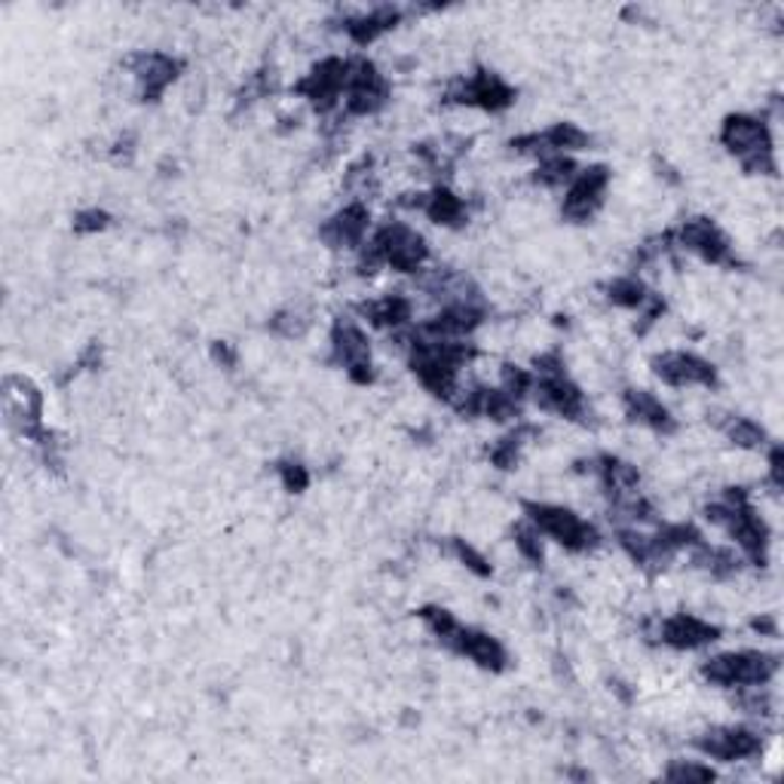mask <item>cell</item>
<instances>
[{
	"label": "cell",
	"mask_w": 784,
	"mask_h": 784,
	"mask_svg": "<svg viewBox=\"0 0 784 784\" xmlns=\"http://www.w3.org/2000/svg\"><path fill=\"white\" fill-rule=\"evenodd\" d=\"M720 144L732 157L742 163L748 175H775V151H772V132L763 117L729 114L720 126Z\"/></svg>",
	"instance_id": "cell-1"
},
{
	"label": "cell",
	"mask_w": 784,
	"mask_h": 784,
	"mask_svg": "<svg viewBox=\"0 0 784 784\" xmlns=\"http://www.w3.org/2000/svg\"><path fill=\"white\" fill-rule=\"evenodd\" d=\"M779 674V656L763 650H739L720 653L702 662V677L720 689H744V686H766Z\"/></svg>",
	"instance_id": "cell-2"
},
{
	"label": "cell",
	"mask_w": 784,
	"mask_h": 784,
	"mask_svg": "<svg viewBox=\"0 0 784 784\" xmlns=\"http://www.w3.org/2000/svg\"><path fill=\"white\" fill-rule=\"evenodd\" d=\"M524 515H528V521L540 530L542 537L555 540L567 552L585 555V552H595L600 545L598 528L588 524L573 509L552 506V503H524Z\"/></svg>",
	"instance_id": "cell-3"
},
{
	"label": "cell",
	"mask_w": 784,
	"mask_h": 784,
	"mask_svg": "<svg viewBox=\"0 0 784 784\" xmlns=\"http://www.w3.org/2000/svg\"><path fill=\"white\" fill-rule=\"evenodd\" d=\"M365 243L377 252L384 267L396 273H420L429 261L427 240L405 221H386L384 228L374 230L372 240H365Z\"/></svg>",
	"instance_id": "cell-4"
},
{
	"label": "cell",
	"mask_w": 784,
	"mask_h": 784,
	"mask_svg": "<svg viewBox=\"0 0 784 784\" xmlns=\"http://www.w3.org/2000/svg\"><path fill=\"white\" fill-rule=\"evenodd\" d=\"M331 362L341 365L353 384H374L372 341L350 316H338L331 325Z\"/></svg>",
	"instance_id": "cell-5"
},
{
	"label": "cell",
	"mask_w": 784,
	"mask_h": 784,
	"mask_svg": "<svg viewBox=\"0 0 784 784\" xmlns=\"http://www.w3.org/2000/svg\"><path fill=\"white\" fill-rule=\"evenodd\" d=\"M346 86H350V58L329 56L313 65V71L303 80L295 84V92L300 99L310 101L316 114L329 117L346 96Z\"/></svg>",
	"instance_id": "cell-6"
},
{
	"label": "cell",
	"mask_w": 784,
	"mask_h": 784,
	"mask_svg": "<svg viewBox=\"0 0 784 784\" xmlns=\"http://www.w3.org/2000/svg\"><path fill=\"white\" fill-rule=\"evenodd\" d=\"M3 408H7V417L10 423L15 427V432L29 442L41 444L49 429L43 427V396L37 386L31 384L29 377L22 374H10L3 380Z\"/></svg>",
	"instance_id": "cell-7"
},
{
	"label": "cell",
	"mask_w": 784,
	"mask_h": 784,
	"mask_svg": "<svg viewBox=\"0 0 784 784\" xmlns=\"http://www.w3.org/2000/svg\"><path fill=\"white\" fill-rule=\"evenodd\" d=\"M448 104H463V108H478V111H506L515 101V89L499 74L494 71H475L466 77H456L444 92Z\"/></svg>",
	"instance_id": "cell-8"
},
{
	"label": "cell",
	"mask_w": 784,
	"mask_h": 784,
	"mask_svg": "<svg viewBox=\"0 0 784 784\" xmlns=\"http://www.w3.org/2000/svg\"><path fill=\"white\" fill-rule=\"evenodd\" d=\"M386 101H389V84L372 58H350V86L343 96L346 117H374L377 111H384Z\"/></svg>",
	"instance_id": "cell-9"
},
{
	"label": "cell",
	"mask_w": 784,
	"mask_h": 784,
	"mask_svg": "<svg viewBox=\"0 0 784 784\" xmlns=\"http://www.w3.org/2000/svg\"><path fill=\"white\" fill-rule=\"evenodd\" d=\"M674 245L684 249V252H693L705 264L739 267V257L732 255L727 233L717 228L711 218H705V214H696V218H689V221H684L681 228L674 230Z\"/></svg>",
	"instance_id": "cell-10"
},
{
	"label": "cell",
	"mask_w": 784,
	"mask_h": 784,
	"mask_svg": "<svg viewBox=\"0 0 784 784\" xmlns=\"http://www.w3.org/2000/svg\"><path fill=\"white\" fill-rule=\"evenodd\" d=\"M607 187H610V169L607 166H585L576 172L567 190H564V202H561V218L571 221V224H585L592 221L598 209L604 206L607 197Z\"/></svg>",
	"instance_id": "cell-11"
},
{
	"label": "cell",
	"mask_w": 784,
	"mask_h": 784,
	"mask_svg": "<svg viewBox=\"0 0 784 784\" xmlns=\"http://www.w3.org/2000/svg\"><path fill=\"white\" fill-rule=\"evenodd\" d=\"M693 744H696L699 754H705L708 760H720V763L751 760L763 751L760 732L748 727H711L705 729L702 736H696Z\"/></svg>",
	"instance_id": "cell-12"
},
{
	"label": "cell",
	"mask_w": 784,
	"mask_h": 784,
	"mask_svg": "<svg viewBox=\"0 0 784 784\" xmlns=\"http://www.w3.org/2000/svg\"><path fill=\"white\" fill-rule=\"evenodd\" d=\"M530 396H533V401L540 405L542 411L557 413V417L573 420V423H585V417H588V401H585L583 389L573 384L567 374L533 377Z\"/></svg>",
	"instance_id": "cell-13"
},
{
	"label": "cell",
	"mask_w": 784,
	"mask_h": 784,
	"mask_svg": "<svg viewBox=\"0 0 784 784\" xmlns=\"http://www.w3.org/2000/svg\"><path fill=\"white\" fill-rule=\"evenodd\" d=\"M126 65L139 84L142 101H159V96L178 80V74L185 71V62L169 53H135L126 58Z\"/></svg>",
	"instance_id": "cell-14"
},
{
	"label": "cell",
	"mask_w": 784,
	"mask_h": 784,
	"mask_svg": "<svg viewBox=\"0 0 784 784\" xmlns=\"http://www.w3.org/2000/svg\"><path fill=\"white\" fill-rule=\"evenodd\" d=\"M650 365L659 380L669 386H717V368L711 362L686 350L659 353Z\"/></svg>",
	"instance_id": "cell-15"
},
{
	"label": "cell",
	"mask_w": 784,
	"mask_h": 784,
	"mask_svg": "<svg viewBox=\"0 0 784 784\" xmlns=\"http://www.w3.org/2000/svg\"><path fill=\"white\" fill-rule=\"evenodd\" d=\"M368 230H372V209H368V202L353 200L331 214L329 221L319 228V236H322V243L329 245V249H356L358 252L365 245Z\"/></svg>",
	"instance_id": "cell-16"
},
{
	"label": "cell",
	"mask_w": 784,
	"mask_h": 784,
	"mask_svg": "<svg viewBox=\"0 0 784 784\" xmlns=\"http://www.w3.org/2000/svg\"><path fill=\"white\" fill-rule=\"evenodd\" d=\"M485 303H451L417 329L423 331L427 338H439V341H466L470 334H475L485 325Z\"/></svg>",
	"instance_id": "cell-17"
},
{
	"label": "cell",
	"mask_w": 784,
	"mask_h": 784,
	"mask_svg": "<svg viewBox=\"0 0 784 784\" xmlns=\"http://www.w3.org/2000/svg\"><path fill=\"white\" fill-rule=\"evenodd\" d=\"M656 641L671 650H702L708 643L720 641V628L693 614H671L659 619Z\"/></svg>",
	"instance_id": "cell-18"
},
{
	"label": "cell",
	"mask_w": 784,
	"mask_h": 784,
	"mask_svg": "<svg viewBox=\"0 0 784 784\" xmlns=\"http://www.w3.org/2000/svg\"><path fill=\"white\" fill-rule=\"evenodd\" d=\"M451 653H456V656H466L470 662H475L478 669L485 671H494V674H499V671H506V665H509V653H506V647L490 634V631H482V628H472V626H463L460 628V634L454 638V643L448 647Z\"/></svg>",
	"instance_id": "cell-19"
},
{
	"label": "cell",
	"mask_w": 784,
	"mask_h": 784,
	"mask_svg": "<svg viewBox=\"0 0 784 784\" xmlns=\"http://www.w3.org/2000/svg\"><path fill=\"white\" fill-rule=\"evenodd\" d=\"M401 19H405V13H401L399 7L384 3V7H372L368 13L343 15V31H346V37L356 46H368L377 37H384L386 31L396 29Z\"/></svg>",
	"instance_id": "cell-20"
},
{
	"label": "cell",
	"mask_w": 784,
	"mask_h": 784,
	"mask_svg": "<svg viewBox=\"0 0 784 784\" xmlns=\"http://www.w3.org/2000/svg\"><path fill=\"white\" fill-rule=\"evenodd\" d=\"M622 408H626L628 420L638 423V427L653 429V432H662V435H671V432L677 429L674 417H671L669 408L662 405V399H656V396L647 393V389H626V393H622Z\"/></svg>",
	"instance_id": "cell-21"
},
{
	"label": "cell",
	"mask_w": 784,
	"mask_h": 784,
	"mask_svg": "<svg viewBox=\"0 0 784 784\" xmlns=\"http://www.w3.org/2000/svg\"><path fill=\"white\" fill-rule=\"evenodd\" d=\"M358 313H362V319H368L374 329L401 331L408 329V322H411L413 303L405 295H384L377 300H365L358 307Z\"/></svg>",
	"instance_id": "cell-22"
},
{
	"label": "cell",
	"mask_w": 784,
	"mask_h": 784,
	"mask_svg": "<svg viewBox=\"0 0 784 784\" xmlns=\"http://www.w3.org/2000/svg\"><path fill=\"white\" fill-rule=\"evenodd\" d=\"M423 214H427L432 224L439 228H463L470 221V209L466 202L456 197L451 187H432L427 190V206H423Z\"/></svg>",
	"instance_id": "cell-23"
},
{
	"label": "cell",
	"mask_w": 784,
	"mask_h": 784,
	"mask_svg": "<svg viewBox=\"0 0 784 784\" xmlns=\"http://www.w3.org/2000/svg\"><path fill=\"white\" fill-rule=\"evenodd\" d=\"M689 555H693V564H696L702 573L714 576V579H729V576H736L739 567H742V557L736 555L732 549H727V545H711V542L705 540H702L699 545H693Z\"/></svg>",
	"instance_id": "cell-24"
},
{
	"label": "cell",
	"mask_w": 784,
	"mask_h": 784,
	"mask_svg": "<svg viewBox=\"0 0 784 784\" xmlns=\"http://www.w3.org/2000/svg\"><path fill=\"white\" fill-rule=\"evenodd\" d=\"M576 172H579L576 159L567 157V154H552V157L540 159V166L533 172V185L549 187V190H561V187L567 190V185L576 178Z\"/></svg>",
	"instance_id": "cell-25"
},
{
	"label": "cell",
	"mask_w": 784,
	"mask_h": 784,
	"mask_svg": "<svg viewBox=\"0 0 784 784\" xmlns=\"http://www.w3.org/2000/svg\"><path fill=\"white\" fill-rule=\"evenodd\" d=\"M604 291H607V300L614 307H622V310H641L647 298L653 295L650 288L643 286L641 276H631V273L628 276H616L614 283L604 286Z\"/></svg>",
	"instance_id": "cell-26"
},
{
	"label": "cell",
	"mask_w": 784,
	"mask_h": 784,
	"mask_svg": "<svg viewBox=\"0 0 784 784\" xmlns=\"http://www.w3.org/2000/svg\"><path fill=\"white\" fill-rule=\"evenodd\" d=\"M482 417L494 420V423H518L521 420V401L509 396L503 386H497V389L482 386Z\"/></svg>",
	"instance_id": "cell-27"
},
{
	"label": "cell",
	"mask_w": 784,
	"mask_h": 784,
	"mask_svg": "<svg viewBox=\"0 0 784 784\" xmlns=\"http://www.w3.org/2000/svg\"><path fill=\"white\" fill-rule=\"evenodd\" d=\"M720 429L727 432L729 442L736 444V448H744V451H760L770 442L766 429L760 427L757 420H751V417H727V420H720Z\"/></svg>",
	"instance_id": "cell-28"
},
{
	"label": "cell",
	"mask_w": 784,
	"mask_h": 784,
	"mask_svg": "<svg viewBox=\"0 0 784 784\" xmlns=\"http://www.w3.org/2000/svg\"><path fill=\"white\" fill-rule=\"evenodd\" d=\"M417 616L423 619V626L432 631V638L442 643V647H451L456 634H460V628H463V622H460V619H456L451 610L439 607V604H427V607H420V614Z\"/></svg>",
	"instance_id": "cell-29"
},
{
	"label": "cell",
	"mask_w": 784,
	"mask_h": 784,
	"mask_svg": "<svg viewBox=\"0 0 784 784\" xmlns=\"http://www.w3.org/2000/svg\"><path fill=\"white\" fill-rule=\"evenodd\" d=\"M310 325H313V319L300 307H286V310L273 313L270 319V331L276 338H283V341H300L310 331Z\"/></svg>",
	"instance_id": "cell-30"
},
{
	"label": "cell",
	"mask_w": 784,
	"mask_h": 784,
	"mask_svg": "<svg viewBox=\"0 0 784 784\" xmlns=\"http://www.w3.org/2000/svg\"><path fill=\"white\" fill-rule=\"evenodd\" d=\"M528 435H533V429L530 427H518L515 432H509V435H503L494 448H490V463L497 466V470H515L518 466V454H521V444H524V439Z\"/></svg>",
	"instance_id": "cell-31"
},
{
	"label": "cell",
	"mask_w": 784,
	"mask_h": 784,
	"mask_svg": "<svg viewBox=\"0 0 784 784\" xmlns=\"http://www.w3.org/2000/svg\"><path fill=\"white\" fill-rule=\"evenodd\" d=\"M665 779L669 782H686V784H708L717 779V772L705 763H696V760H671L669 770H665Z\"/></svg>",
	"instance_id": "cell-32"
},
{
	"label": "cell",
	"mask_w": 784,
	"mask_h": 784,
	"mask_svg": "<svg viewBox=\"0 0 784 784\" xmlns=\"http://www.w3.org/2000/svg\"><path fill=\"white\" fill-rule=\"evenodd\" d=\"M273 89H276V74L273 71H257L252 74L243 84V89L236 92V108H249L257 99H267Z\"/></svg>",
	"instance_id": "cell-33"
},
{
	"label": "cell",
	"mask_w": 784,
	"mask_h": 784,
	"mask_svg": "<svg viewBox=\"0 0 784 784\" xmlns=\"http://www.w3.org/2000/svg\"><path fill=\"white\" fill-rule=\"evenodd\" d=\"M515 549L521 552V557L524 561H530L533 567H542V557H545V552H542V533L533 524H521V528H515Z\"/></svg>",
	"instance_id": "cell-34"
},
{
	"label": "cell",
	"mask_w": 784,
	"mask_h": 784,
	"mask_svg": "<svg viewBox=\"0 0 784 784\" xmlns=\"http://www.w3.org/2000/svg\"><path fill=\"white\" fill-rule=\"evenodd\" d=\"M499 386L518 401H524L530 396V389H533V374H530L528 368H518V365H503Z\"/></svg>",
	"instance_id": "cell-35"
},
{
	"label": "cell",
	"mask_w": 784,
	"mask_h": 784,
	"mask_svg": "<svg viewBox=\"0 0 784 784\" xmlns=\"http://www.w3.org/2000/svg\"><path fill=\"white\" fill-rule=\"evenodd\" d=\"M451 552H454L456 561H463V567H466V571H472L475 576H482V579H487V576L494 573L490 571V564H487V557L482 555L475 545H470L466 540H460V537H454V540H451Z\"/></svg>",
	"instance_id": "cell-36"
},
{
	"label": "cell",
	"mask_w": 784,
	"mask_h": 784,
	"mask_svg": "<svg viewBox=\"0 0 784 784\" xmlns=\"http://www.w3.org/2000/svg\"><path fill=\"white\" fill-rule=\"evenodd\" d=\"M276 472H279V482H283L288 494H303L310 487V472L298 460H279Z\"/></svg>",
	"instance_id": "cell-37"
},
{
	"label": "cell",
	"mask_w": 784,
	"mask_h": 784,
	"mask_svg": "<svg viewBox=\"0 0 784 784\" xmlns=\"http://www.w3.org/2000/svg\"><path fill=\"white\" fill-rule=\"evenodd\" d=\"M111 228V214L104 209H84V212L74 214V233H101V230Z\"/></svg>",
	"instance_id": "cell-38"
},
{
	"label": "cell",
	"mask_w": 784,
	"mask_h": 784,
	"mask_svg": "<svg viewBox=\"0 0 784 784\" xmlns=\"http://www.w3.org/2000/svg\"><path fill=\"white\" fill-rule=\"evenodd\" d=\"M638 313H641V319L634 322V331H638V334H647V331L653 329L659 319H662V313H665V300H662V295H650Z\"/></svg>",
	"instance_id": "cell-39"
},
{
	"label": "cell",
	"mask_w": 784,
	"mask_h": 784,
	"mask_svg": "<svg viewBox=\"0 0 784 784\" xmlns=\"http://www.w3.org/2000/svg\"><path fill=\"white\" fill-rule=\"evenodd\" d=\"M132 154H135V135H132V132H123L114 142V147H111V157H114V163H129Z\"/></svg>",
	"instance_id": "cell-40"
},
{
	"label": "cell",
	"mask_w": 784,
	"mask_h": 784,
	"mask_svg": "<svg viewBox=\"0 0 784 784\" xmlns=\"http://www.w3.org/2000/svg\"><path fill=\"white\" fill-rule=\"evenodd\" d=\"M212 358L221 365V368H236V350L230 346V343L224 341H214L212 343Z\"/></svg>",
	"instance_id": "cell-41"
},
{
	"label": "cell",
	"mask_w": 784,
	"mask_h": 784,
	"mask_svg": "<svg viewBox=\"0 0 784 784\" xmlns=\"http://www.w3.org/2000/svg\"><path fill=\"white\" fill-rule=\"evenodd\" d=\"M770 482L772 487H782L784 478H782V448L779 444H772L770 448Z\"/></svg>",
	"instance_id": "cell-42"
},
{
	"label": "cell",
	"mask_w": 784,
	"mask_h": 784,
	"mask_svg": "<svg viewBox=\"0 0 784 784\" xmlns=\"http://www.w3.org/2000/svg\"><path fill=\"white\" fill-rule=\"evenodd\" d=\"M751 626H754V631H766L770 638H775V634H779V628H775V619H754Z\"/></svg>",
	"instance_id": "cell-43"
}]
</instances>
